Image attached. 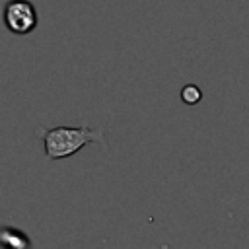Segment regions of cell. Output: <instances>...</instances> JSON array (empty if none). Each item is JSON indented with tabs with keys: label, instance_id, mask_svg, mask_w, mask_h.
Instances as JSON below:
<instances>
[{
	"label": "cell",
	"instance_id": "obj_4",
	"mask_svg": "<svg viewBox=\"0 0 249 249\" xmlns=\"http://www.w3.org/2000/svg\"><path fill=\"white\" fill-rule=\"evenodd\" d=\"M200 99H202V91H200L198 86H195V84L183 86V89H181V101H183V103H187V105H196Z\"/></svg>",
	"mask_w": 249,
	"mask_h": 249
},
{
	"label": "cell",
	"instance_id": "obj_1",
	"mask_svg": "<svg viewBox=\"0 0 249 249\" xmlns=\"http://www.w3.org/2000/svg\"><path fill=\"white\" fill-rule=\"evenodd\" d=\"M37 134L43 138L45 154L49 160L70 158L80 152L86 144L97 142L105 146V134L99 128L89 126H53V128H37Z\"/></svg>",
	"mask_w": 249,
	"mask_h": 249
},
{
	"label": "cell",
	"instance_id": "obj_3",
	"mask_svg": "<svg viewBox=\"0 0 249 249\" xmlns=\"http://www.w3.org/2000/svg\"><path fill=\"white\" fill-rule=\"evenodd\" d=\"M0 243L2 249H31L33 243L29 239V235L14 226H4L0 231Z\"/></svg>",
	"mask_w": 249,
	"mask_h": 249
},
{
	"label": "cell",
	"instance_id": "obj_2",
	"mask_svg": "<svg viewBox=\"0 0 249 249\" xmlns=\"http://www.w3.org/2000/svg\"><path fill=\"white\" fill-rule=\"evenodd\" d=\"M4 23L16 35H27L37 27V10L29 0H10L4 6Z\"/></svg>",
	"mask_w": 249,
	"mask_h": 249
}]
</instances>
